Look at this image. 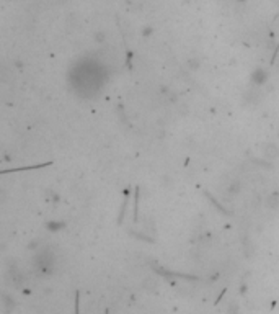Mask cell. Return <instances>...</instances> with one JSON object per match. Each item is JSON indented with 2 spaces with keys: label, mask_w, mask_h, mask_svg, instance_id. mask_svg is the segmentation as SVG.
I'll use <instances>...</instances> for the list:
<instances>
[{
  "label": "cell",
  "mask_w": 279,
  "mask_h": 314,
  "mask_svg": "<svg viewBox=\"0 0 279 314\" xmlns=\"http://www.w3.org/2000/svg\"><path fill=\"white\" fill-rule=\"evenodd\" d=\"M10 278H12V283L15 285V286H21V285H23V281H25V277L21 275L20 272H18L16 267L10 270Z\"/></svg>",
  "instance_id": "cell-3"
},
{
  "label": "cell",
  "mask_w": 279,
  "mask_h": 314,
  "mask_svg": "<svg viewBox=\"0 0 279 314\" xmlns=\"http://www.w3.org/2000/svg\"><path fill=\"white\" fill-rule=\"evenodd\" d=\"M253 79H255V82L256 84H262V82H264V72H262V70H258L255 75H253Z\"/></svg>",
  "instance_id": "cell-5"
},
{
  "label": "cell",
  "mask_w": 279,
  "mask_h": 314,
  "mask_svg": "<svg viewBox=\"0 0 279 314\" xmlns=\"http://www.w3.org/2000/svg\"><path fill=\"white\" fill-rule=\"evenodd\" d=\"M38 270H41L43 273H48L52 270V257H49V254H43L41 259H38Z\"/></svg>",
  "instance_id": "cell-1"
},
{
  "label": "cell",
  "mask_w": 279,
  "mask_h": 314,
  "mask_svg": "<svg viewBox=\"0 0 279 314\" xmlns=\"http://www.w3.org/2000/svg\"><path fill=\"white\" fill-rule=\"evenodd\" d=\"M266 205L269 206L271 209H274V208H278V205H279V195L278 193H273L271 196L268 198V201H266Z\"/></svg>",
  "instance_id": "cell-4"
},
{
  "label": "cell",
  "mask_w": 279,
  "mask_h": 314,
  "mask_svg": "<svg viewBox=\"0 0 279 314\" xmlns=\"http://www.w3.org/2000/svg\"><path fill=\"white\" fill-rule=\"evenodd\" d=\"M263 156L266 157V159H276V157L279 156L278 146L271 144V142H266V144L263 146Z\"/></svg>",
  "instance_id": "cell-2"
}]
</instances>
